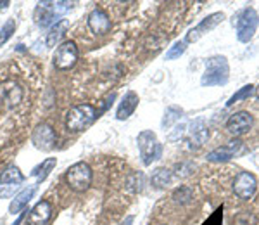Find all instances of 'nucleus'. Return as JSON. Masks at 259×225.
Listing matches in <instances>:
<instances>
[{
	"instance_id": "obj_27",
	"label": "nucleus",
	"mask_w": 259,
	"mask_h": 225,
	"mask_svg": "<svg viewBox=\"0 0 259 225\" xmlns=\"http://www.w3.org/2000/svg\"><path fill=\"white\" fill-rule=\"evenodd\" d=\"M144 185H145V177H144V173H140V172L130 175L126 180V187L130 191H133V193H140V191L144 189Z\"/></svg>"
},
{
	"instance_id": "obj_11",
	"label": "nucleus",
	"mask_w": 259,
	"mask_h": 225,
	"mask_svg": "<svg viewBox=\"0 0 259 225\" xmlns=\"http://www.w3.org/2000/svg\"><path fill=\"white\" fill-rule=\"evenodd\" d=\"M225 19V14L223 12H214V14L207 16L206 19H202L197 26H194L192 30L187 33V44H192V42H197L200 36H204L207 31L214 30L216 26Z\"/></svg>"
},
{
	"instance_id": "obj_13",
	"label": "nucleus",
	"mask_w": 259,
	"mask_h": 225,
	"mask_svg": "<svg viewBox=\"0 0 259 225\" xmlns=\"http://www.w3.org/2000/svg\"><path fill=\"white\" fill-rule=\"evenodd\" d=\"M50 218H52V205L44 199L28 211L26 222L28 225H49Z\"/></svg>"
},
{
	"instance_id": "obj_30",
	"label": "nucleus",
	"mask_w": 259,
	"mask_h": 225,
	"mask_svg": "<svg viewBox=\"0 0 259 225\" xmlns=\"http://www.w3.org/2000/svg\"><path fill=\"white\" fill-rule=\"evenodd\" d=\"M187 168H192V165H190V163H182V165H178V166H177V170H178L177 175H178V177H187V175H190V172H189Z\"/></svg>"
},
{
	"instance_id": "obj_31",
	"label": "nucleus",
	"mask_w": 259,
	"mask_h": 225,
	"mask_svg": "<svg viewBox=\"0 0 259 225\" xmlns=\"http://www.w3.org/2000/svg\"><path fill=\"white\" fill-rule=\"evenodd\" d=\"M175 130H177V132H175V133H169V137H168V139L171 140V142H175V140H178L180 137L183 135V130H185V125H180V127H177V128H175Z\"/></svg>"
},
{
	"instance_id": "obj_29",
	"label": "nucleus",
	"mask_w": 259,
	"mask_h": 225,
	"mask_svg": "<svg viewBox=\"0 0 259 225\" xmlns=\"http://www.w3.org/2000/svg\"><path fill=\"white\" fill-rule=\"evenodd\" d=\"M114 99H116V92H111V94H107L106 97L100 101L99 104V109H97V116H100L102 113H106L109 107L112 106V102H114Z\"/></svg>"
},
{
	"instance_id": "obj_26",
	"label": "nucleus",
	"mask_w": 259,
	"mask_h": 225,
	"mask_svg": "<svg viewBox=\"0 0 259 225\" xmlns=\"http://www.w3.org/2000/svg\"><path fill=\"white\" fill-rule=\"evenodd\" d=\"M14 31H16V21L7 19L6 23H4V26L0 28V47H4V45L9 42L11 36L14 35Z\"/></svg>"
},
{
	"instance_id": "obj_1",
	"label": "nucleus",
	"mask_w": 259,
	"mask_h": 225,
	"mask_svg": "<svg viewBox=\"0 0 259 225\" xmlns=\"http://www.w3.org/2000/svg\"><path fill=\"white\" fill-rule=\"evenodd\" d=\"M71 9H73V2H61V0L59 2H50V0L38 2L35 9V23L40 28H52Z\"/></svg>"
},
{
	"instance_id": "obj_9",
	"label": "nucleus",
	"mask_w": 259,
	"mask_h": 225,
	"mask_svg": "<svg viewBox=\"0 0 259 225\" xmlns=\"http://www.w3.org/2000/svg\"><path fill=\"white\" fill-rule=\"evenodd\" d=\"M257 189V178L249 172H240L233 180V193L242 201H249Z\"/></svg>"
},
{
	"instance_id": "obj_21",
	"label": "nucleus",
	"mask_w": 259,
	"mask_h": 225,
	"mask_svg": "<svg viewBox=\"0 0 259 225\" xmlns=\"http://www.w3.org/2000/svg\"><path fill=\"white\" fill-rule=\"evenodd\" d=\"M4 99H6L11 106H18L21 102V99H23V89L14 82L7 83V85L4 87Z\"/></svg>"
},
{
	"instance_id": "obj_4",
	"label": "nucleus",
	"mask_w": 259,
	"mask_h": 225,
	"mask_svg": "<svg viewBox=\"0 0 259 225\" xmlns=\"http://www.w3.org/2000/svg\"><path fill=\"white\" fill-rule=\"evenodd\" d=\"M92 178H94V172L85 161H78L66 170V182L74 193H85L92 185Z\"/></svg>"
},
{
	"instance_id": "obj_14",
	"label": "nucleus",
	"mask_w": 259,
	"mask_h": 225,
	"mask_svg": "<svg viewBox=\"0 0 259 225\" xmlns=\"http://www.w3.org/2000/svg\"><path fill=\"white\" fill-rule=\"evenodd\" d=\"M209 139V130L206 127V122L202 118L195 120L194 123L190 125V130H189V147L190 149H200L204 144L207 142Z\"/></svg>"
},
{
	"instance_id": "obj_35",
	"label": "nucleus",
	"mask_w": 259,
	"mask_h": 225,
	"mask_svg": "<svg viewBox=\"0 0 259 225\" xmlns=\"http://www.w3.org/2000/svg\"><path fill=\"white\" fill-rule=\"evenodd\" d=\"M254 94H256V97L259 99V85L256 87V89H254Z\"/></svg>"
},
{
	"instance_id": "obj_32",
	"label": "nucleus",
	"mask_w": 259,
	"mask_h": 225,
	"mask_svg": "<svg viewBox=\"0 0 259 225\" xmlns=\"http://www.w3.org/2000/svg\"><path fill=\"white\" fill-rule=\"evenodd\" d=\"M9 4H11L9 0H2V2H0V11H4V9H6V7L9 6Z\"/></svg>"
},
{
	"instance_id": "obj_12",
	"label": "nucleus",
	"mask_w": 259,
	"mask_h": 225,
	"mask_svg": "<svg viewBox=\"0 0 259 225\" xmlns=\"http://www.w3.org/2000/svg\"><path fill=\"white\" fill-rule=\"evenodd\" d=\"M240 149L242 142L239 139H233L227 145H221V147H216L211 153H207V161H211V163H225V161L232 160Z\"/></svg>"
},
{
	"instance_id": "obj_2",
	"label": "nucleus",
	"mask_w": 259,
	"mask_h": 225,
	"mask_svg": "<svg viewBox=\"0 0 259 225\" xmlns=\"http://www.w3.org/2000/svg\"><path fill=\"white\" fill-rule=\"evenodd\" d=\"M97 109L92 104H78L66 113V128L69 132H81L97 120Z\"/></svg>"
},
{
	"instance_id": "obj_34",
	"label": "nucleus",
	"mask_w": 259,
	"mask_h": 225,
	"mask_svg": "<svg viewBox=\"0 0 259 225\" xmlns=\"http://www.w3.org/2000/svg\"><path fill=\"white\" fill-rule=\"evenodd\" d=\"M132 223H133V216H128V218L124 220V222L121 223V225H132Z\"/></svg>"
},
{
	"instance_id": "obj_8",
	"label": "nucleus",
	"mask_w": 259,
	"mask_h": 225,
	"mask_svg": "<svg viewBox=\"0 0 259 225\" xmlns=\"http://www.w3.org/2000/svg\"><path fill=\"white\" fill-rule=\"evenodd\" d=\"M257 26H259L257 12L252 7H249V9L242 12L239 21H237V36H239V40L244 42V44L249 42L254 36V33H256Z\"/></svg>"
},
{
	"instance_id": "obj_22",
	"label": "nucleus",
	"mask_w": 259,
	"mask_h": 225,
	"mask_svg": "<svg viewBox=\"0 0 259 225\" xmlns=\"http://www.w3.org/2000/svg\"><path fill=\"white\" fill-rule=\"evenodd\" d=\"M171 180H173V173H171L168 168L156 170V172L152 173V177H150V182H152V185L156 187V189H162V187L169 185Z\"/></svg>"
},
{
	"instance_id": "obj_3",
	"label": "nucleus",
	"mask_w": 259,
	"mask_h": 225,
	"mask_svg": "<svg viewBox=\"0 0 259 225\" xmlns=\"http://www.w3.org/2000/svg\"><path fill=\"white\" fill-rule=\"evenodd\" d=\"M230 77V66L227 57L214 56L206 62V71L200 83L204 87H214V85H225Z\"/></svg>"
},
{
	"instance_id": "obj_15",
	"label": "nucleus",
	"mask_w": 259,
	"mask_h": 225,
	"mask_svg": "<svg viewBox=\"0 0 259 225\" xmlns=\"http://www.w3.org/2000/svg\"><path fill=\"white\" fill-rule=\"evenodd\" d=\"M89 28L95 35H106L111 30V19L106 11L94 9L89 14Z\"/></svg>"
},
{
	"instance_id": "obj_24",
	"label": "nucleus",
	"mask_w": 259,
	"mask_h": 225,
	"mask_svg": "<svg viewBox=\"0 0 259 225\" xmlns=\"http://www.w3.org/2000/svg\"><path fill=\"white\" fill-rule=\"evenodd\" d=\"M182 115H183V111L180 109V107L169 106L164 113V118H162V123H161L162 128H169L175 122H178V120L182 118Z\"/></svg>"
},
{
	"instance_id": "obj_17",
	"label": "nucleus",
	"mask_w": 259,
	"mask_h": 225,
	"mask_svg": "<svg viewBox=\"0 0 259 225\" xmlns=\"http://www.w3.org/2000/svg\"><path fill=\"white\" fill-rule=\"evenodd\" d=\"M137 106H139V94L135 92H126L124 94V97L121 99L119 106H118V111H116V118L119 120V122H124V120H128L130 116L135 113Z\"/></svg>"
},
{
	"instance_id": "obj_10",
	"label": "nucleus",
	"mask_w": 259,
	"mask_h": 225,
	"mask_svg": "<svg viewBox=\"0 0 259 225\" xmlns=\"http://www.w3.org/2000/svg\"><path fill=\"white\" fill-rule=\"evenodd\" d=\"M254 125V116L247 111H239L235 115H232L227 122V128L232 135L240 137L244 133H247Z\"/></svg>"
},
{
	"instance_id": "obj_25",
	"label": "nucleus",
	"mask_w": 259,
	"mask_h": 225,
	"mask_svg": "<svg viewBox=\"0 0 259 225\" xmlns=\"http://www.w3.org/2000/svg\"><path fill=\"white\" fill-rule=\"evenodd\" d=\"M254 89H256V87L254 85H245V87H242V89L239 90V92H235L232 95V97H230V101L227 102V106L230 107V106H233V104H237L239 101H245V99H249L250 95L254 94Z\"/></svg>"
},
{
	"instance_id": "obj_7",
	"label": "nucleus",
	"mask_w": 259,
	"mask_h": 225,
	"mask_svg": "<svg viewBox=\"0 0 259 225\" xmlns=\"http://www.w3.org/2000/svg\"><path fill=\"white\" fill-rule=\"evenodd\" d=\"M31 142L38 151H52L56 147L57 135L50 123H38L31 133Z\"/></svg>"
},
{
	"instance_id": "obj_19",
	"label": "nucleus",
	"mask_w": 259,
	"mask_h": 225,
	"mask_svg": "<svg viewBox=\"0 0 259 225\" xmlns=\"http://www.w3.org/2000/svg\"><path fill=\"white\" fill-rule=\"evenodd\" d=\"M56 165H57L56 158H47V160H44L38 166H35V168L31 170V177H35L38 182H44L50 175V172L56 168Z\"/></svg>"
},
{
	"instance_id": "obj_28",
	"label": "nucleus",
	"mask_w": 259,
	"mask_h": 225,
	"mask_svg": "<svg viewBox=\"0 0 259 225\" xmlns=\"http://www.w3.org/2000/svg\"><path fill=\"white\" fill-rule=\"evenodd\" d=\"M185 45H187V42H177V44H175L173 47L166 52V59L173 61V59H177V57H180L183 52H185V49H187Z\"/></svg>"
},
{
	"instance_id": "obj_23",
	"label": "nucleus",
	"mask_w": 259,
	"mask_h": 225,
	"mask_svg": "<svg viewBox=\"0 0 259 225\" xmlns=\"http://www.w3.org/2000/svg\"><path fill=\"white\" fill-rule=\"evenodd\" d=\"M192 199H194V191L187 185L178 187L173 193V201L177 203V205H189Z\"/></svg>"
},
{
	"instance_id": "obj_18",
	"label": "nucleus",
	"mask_w": 259,
	"mask_h": 225,
	"mask_svg": "<svg viewBox=\"0 0 259 225\" xmlns=\"http://www.w3.org/2000/svg\"><path fill=\"white\" fill-rule=\"evenodd\" d=\"M21 182H24V175L18 168V166L11 165L0 173V185H18Z\"/></svg>"
},
{
	"instance_id": "obj_5",
	"label": "nucleus",
	"mask_w": 259,
	"mask_h": 225,
	"mask_svg": "<svg viewBox=\"0 0 259 225\" xmlns=\"http://www.w3.org/2000/svg\"><path fill=\"white\" fill-rule=\"evenodd\" d=\"M137 142H139L142 163H144L145 166H149L152 161H156V160H159V158H161L162 147H161V144L157 142V137H156V133H154L152 130L140 132Z\"/></svg>"
},
{
	"instance_id": "obj_6",
	"label": "nucleus",
	"mask_w": 259,
	"mask_h": 225,
	"mask_svg": "<svg viewBox=\"0 0 259 225\" xmlns=\"http://www.w3.org/2000/svg\"><path fill=\"white\" fill-rule=\"evenodd\" d=\"M78 61V47L73 40L62 42L52 56V64L59 71H68Z\"/></svg>"
},
{
	"instance_id": "obj_16",
	"label": "nucleus",
	"mask_w": 259,
	"mask_h": 225,
	"mask_svg": "<svg viewBox=\"0 0 259 225\" xmlns=\"http://www.w3.org/2000/svg\"><path fill=\"white\" fill-rule=\"evenodd\" d=\"M36 191H38V185H30V187H26V189L21 191L18 196H14V199H12L11 205H9V213L11 215L23 213V210L33 199V196H35Z\"/></svg>"
},
{
	"instance_id": "obj_33",
	"label": "nucleus",
	"mask_w": 259,
	"mask_h": 225,
	"mask_svg": "<svg viewBox=\"0 0 259 225\" xmlns=\"http://www.w3.org/2000/svg\"><path fill=\"white\" fill-rule=\"evenodd\" d=\"M23 218H24V213H19V216H18V220H16L14 223L12 225H21V222H23Z\"/></svg>"
},
{
	"instance_id": "obj_20",
	"label": "nucleus",
	"mask_w": 259,
	"mask_h": 225,
	"mask_svg": "<svg viewBox=\"0 0 259 225\" xmlns=\"http://www.w3.org/2000/svg\"><path fill=\"white\" fill-rule=\"evenodd\" d=\"M68 26H69L68 19H61L59 23L54 24L47 33V47H54V45L62 39V35H64L66 30H68Z\"/></svg>"
}]
</instances>
